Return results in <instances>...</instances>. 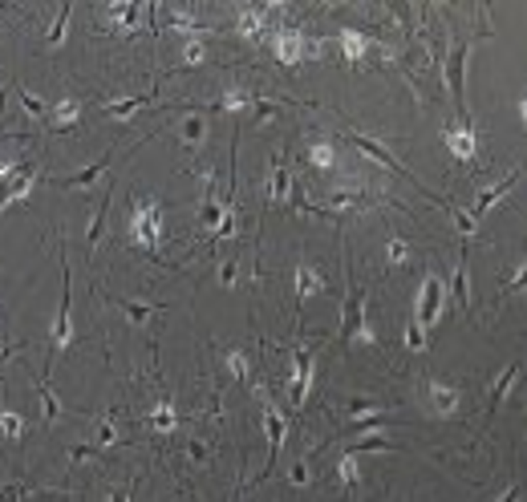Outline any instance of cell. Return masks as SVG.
I'll return each instance as SVG.
<instances>
[{"label": "cell", "instance_id": "15", "mask_svg": "<svg viewBox=\"0 0 527 502\" xmlns=\"http://www.w3.org/2000/svg\"><path fill=\"white\" fill-rule=\"evenodd\" d=\"M106 211H110V195L98 203V211H94V219H89V235H86V243H89V251L98 247V239H101V227H106Z\"/></svg>", "mask_w": 527, "mask_h": 502}, {"label": "cell", "instance_id": "8", "mask_svg": "<svg viewBox=\"0 0 527 502\" xmlns=\"http://www.w3.org/2000/svg\"><path fill=\"white\" fill-rule=\"evenodd\" d=\"M325 292V276H321V267L316 264H300L296 267V304H304L309 296Z\"/></svg>", "mask_w": 527, "mask_h": 502}, {"label": "cell", "instance_id": "2", "mask_svg": "<svg viewBox=\"0 0 527 502\" xmlns=\"http://www.w3.org/2000/svg\"><path fill=\"white\" fill-rule=\"evenodd\" d=\"M442 279L434 276V272H426L422 276V284H418V308H414V320L422 324V328H430L434 324V316H438V304H442Z\"/></svg>", "mask_w": 527, "mask_h": 502}, {"label": "cell", "instance_id": "13", "mask_svg": "<svg viewBox=\"0 0 527 502\" xmlns=\"http://www.w3.org/2000/svg\"><path fill=\"white\" fill-rule=\"evenodd\" d=\"M106 167H110V154H106V158H98L94 167H86V170H77V174H70V179H53V186H89V182L98 179Z\"/></svg>", "mask_w": 527, "mask_h": 502}, {"label": "cell", "instance_id": "23", "mask_svg": "<svg viewBox=\"0 0 527 502\" xmlns=\"http://www.w3.org/2000/svg\"><path fill=\"white\" fill-rule=\"evenodd\" d=\"M155 425L158 430H174V409L171 405H158L155 409Z\"/></svg>", "mask_w": 527, "mask_h": 502}, {"label": "cell", "instance_id": "12", "mask_svg": "<svg viewBox=\"0 0 527 502\" xmlns=\"http://www.w3.org/2000/svg\"><path fill=\"white\" fill-rule=\"evenodd\" d=\"M515 376H519V361H511V364H507V369H503V376H499V381H495V389H491V405H487V413H491V418H495V409H499V405H503V397H507V389H511V385H515Z\"/></svg>", "mask_w": 527, "mask_h": 502}, {"label": "cell", "instance_id": "10", "mask_svg": "<svg viewBox=\"0 0 527 502\" xmlns=\"http://www.w3.org/2000/svg\"><path fill=\"white\" fill-rule=\"evenodd\" d=\"M110 304L122 308L130 324H146L155 312H162V308H167V304H143V300H118V296H110Z\"/></svg>", "mask_w": 527, "mask_h": 502}, {"label": "cell", "instance_id": "24", "mask_svg": "<svg viewBox=\"0 0 527 502\" xmlns=\"http://www.w3.org/2000/svg\"><path fill=\"white\" fill-rule=\"evenodd\" d=\"M341 478H345V486H357V462H353V454H345V458H341Z\"/></svg>", "mask_w": 527, "mask_h": 502}, {"label": "cell", "instance_id": "19", "mask_svg": "<svg viewBox=\"0 0 527 502\" xmlns=\"http://www.w3.org/2000/svg\"><path fill=\"white\" fill-rule=\"evenodd\" d=\"M341 45H345V53L353 57V61L365 53V45H361V37H357V28H345V33H341Z\"/></svg>", "mask_w": 527, "mask_h": 502}, {"label": "cell", "instance_id": "29", "mask_svg": "<svg viewBox=\"0 0 527 502\" xmlns=\"http://www.w3.org/2000/svg\"><path fill=\"white\" fill-rule=\"evenodd\" d=\"M292 482H300V486L309 482V466H304V462H296V466H292Z\"/></svg>", "mask_w": 527, "mask_h": 502}, {"label": "cell", "instance_id": "9", "mask_svg": "<svg viewBox=\"0 0 527 502\" xmlns=\"http://www.w3.org/2000/svg\"><path fill=\"white\" fill-rule=\"evenodd\" d=\"M515 182H519V170H511V174H507V179H503V182H495V186H487L483 195L475 199V211H470V215H475V223H479V219H483V215H487V207H491L495 199H503V195H507V191H511Z\"/></svg>", "mask_w": 527, "mask_h": 502}, {"label": "cell", "instance_id": "27", "mask_svg": "<svg viewBox=\"0 0 527 502\" xmlns=\"http://www.w3.org/2000/svg\"><path fill=\"white\" fill-rule=\"evenodd\" d=\"M228 369L235 376H248V361H243V352H228Z\"/></svg>", "mask_w": 527, "mask_h": 502}, {"label": "cell", "instance_id": "32", "mask_svg": "<svg viewBox=\"0 0 527 502\" xmlns=\"http://www.w3.org/2000/svg\"><path fill=\"white\" fill-rule=\"evenodd\" d=\"M519 113H523V122H527V94H523V101H519Z\"/></svg>", "mask_w": 527, "mask_h": 502}, {"label": "cell", "instance_id": "18", "mask_svg": "<svg viewBox=\"0 0 527 502\" xmlns=\"http://www.w3.org/2000/svg\"><path fill=\"white\" fill-rule=\"evenodd\" d=\"M450 150H455L458 158H470L475 142H470V134H467V130H462V134H455V126H450Z\"/></svg>", "mask_w": 527, "mask_h": 502}, {"label": "cell", "instance_id": "17", "mask_svg": "<svg viewBox=\"0 0 527 502\" xmlns=\"http://www.w3.org/2000/svg\"><path fill=\"white\" fill-rule=\"evenodd\" d=\"M385 255H389V267H406L410 264V243H406V239H389V243H385Z\"/></svg>", "mask_w": 527, "mask_h": 502}, {"label": "cell", "instance_id": "6", "mask_svg": "<svg viewBox=\"0 0 527 502\" xmlns=\"http://www.w3.org/2000/svg\"><path fill=\"white\" fill-rule=\"evenodd\" d=\"M309 385H313V352H300L296 357V373H292V381H288V389H292V405H304V397H309Z\"/></svg>", "mask_w": 527, "mask_h": 502}, {"label": "cell", "instance_id": "21", "mask_svg": "<svg viewBox=\"0 0 527 502\" xmlns=\"http://www.w3.org/2000/svg\"><path fill=\"white\" fill-rule=\"evenodd\" d=\"M70 9H73V4H65V9L57 13V21H53V33H49V45H57L61 37H65V21H70Z\"/></svg>", "mask_w": 527, "mask_h": 502}, {"label": "cell", "instance_id": "33", "mask_svg": "<svg viewBox=\"0 0 527 502\" xmlns=\"http://www.w3.org/2000/svg\"><path fill=\"white\" fill-rule=\"evenodd\" d=\"M114 502H126V494H118V498H114Z\"/></svg>", "mask_w": 527, "mask_h": 502}, {"label": "cell", "instance_id": "5", "mask_svg": "<svg viewBox=\"0 0 527 502\" xmlns=\"http://www.w3.org/2000/svg\"><path fill=\"white\" fill-rule=\"evenodd\" d=\"M264 413H268V430H272V450H268V470H272V462H276V454L284 450V437H288V418L280 413V405L272 401H264Z\"/></svg>", "mask_w": 527, "mask_h": 502}, {"label": "cell", "instance_id": "31", "mask_svg": "<svg viewBox=\"0 0 527 502\" xmlns=\"http://www.w3.org/2000/svg\"><path fill=\"white\" fill-rule=\"evenodd\" d=\"M499 502H519V486H507V494H503Z\"/></svg>", "mask_w": 527, "mask_h": 502}, {"label": "cell", "instance_id": "28", "mask_svg": "<svg viewBox=\"0 0 527 502\" xmlns=\"http://www.w3.org/2000/svg\"><path fill=\"white\" fill-rule=\"evenodd\" d=\"M4 433H21V418H16V413H4Z\"/></svg>", "mask_w": 527, "mask_h": 502}, {"label": "cell", "instance_id": "7", "mask_svg": "<svg viewBox=\"0 0 527 502\" xmlns=\"http://www.w3.org/2000/svg\"><path fill=\"white\" fill-rule=\"evenodd\" d=\"M70 264H65V247H61V308H57V324H53V336H57V345L65 340L70 333Z\"/></svg>", "mask_w": 527, "mask_h": 502}, {"label": "cell", "instance_id": "11", "mask_svg": "<svg viewBox=\"0 0 527 502\" xmlns=\"http://www.w3.org/2000/svg\"><path fill=\"white\" fill-rule=\"evenodd\" d=\"M426 389H430V401H434V413H438V418L455 413L458 397H455V389H450V385H442V381H430Z\"/></svg>", "mask_w": 527, "mask_h": 502}, {"label": "cell", "instance_id": "22", "mask_svg": "<svg viewBox=\"0 0 527 502\" xmlns=\"http://www.w3.org/2000/svg\"><path fill=\"white\" fill-rule=\"evenodd\" d=\"M503 292H507V296H515V292H527V264L519 267V272H515L511 279H507V288H503Z\"/></svg>", "mask_w": 527, "mask_h": 502}, {"label": "cell", "instance_id": "4", "mask_svg": "<svg viewBox=\"0 0 527 502\" xmlns=\"http://www.w3.org/2000/svg\"><path fill=\"white\" fill-rule=\"evenodd\" d=\"M450 308H455V312H467L470 308V255H467V243H462V255H458V267H455V284H450Z\"/></svg>", "mask_w": 527, "mask_h": 502}, {"label": "cell", "instance_id": "30", "mask_svg": "<svg viewBox=\"0 0 527 502\" xmlns=\"http://www.w3.org/2000/svg\"><path fill=\"white\" fill-rule=\"evenodd\" d=\"M187 61H191V65L203 61V45H187Z\"/></svg>", "mask_w": 527, "mask_h": 502}, {"label": "cell", "instance_id": "16", "mask_svg": "<svg viewBox=\"0 0 527 502\" xmlns=\"http://www.w3.org/2000/svg\"><path fill=\"white\" fill-rule=\"evenodd\" d=\"M288 182H292L288 167H284V162H276V167H272V191H268V199H284L288 195Z\"/></svg>", "mask_w": 527, "mask_h": 502}, {"label": "cell", "instance_id": "26", "mask_svg": "<svg viewBox=\"0 0 527 502\" xmlns=\"http://www.w3.org/2000/svg\"><path fill=\"white\" fill-rule=\"evenodd\" d=\"M406 345H410V349H422V345H426V336H422V324H418V320L410 324V333H406Z\"/></svg>", "mask_w": 527, "mask_h": 502}, {"label": "cell", "instance_id": "1", "mask_svg": "<svg viewBox=\"0 0 527 502\" xmlns=\"http://www.w3.org/2000/svg\"><path fill=\"white\" fill-rule=\"evenodd\" d=\"M467 57H470V37H462V41L450 45V57H446V65H442V73H446V89H450V101L458 106L462 122H470V110H467Z\"/></svg>", "mask_w": 527, "mask_h": 502}, {"label": "cell", "instance_id": "25", "mask_svg": "<svg viewBox=\"0 0 527 502\" xmlns=\"http://www.w3.org/2000/svg\"><path fill=\"white\" fill-rule=\"evenodd\" d=\"M235 279H240V267H235V260H228V264L219 267V284H223V288H231Z\"/></svg>", "mask_w": 527, "mask_h": 502}, {"label": "cell", "instance_id": "3", "mask_svg": "<svg viewBox=\"0 0 527 502\" xmlns=\"http://www.w3.org/2000/svg\"><path fill=\"white\" fill-rule=\"evenodd\" d=\"M345 284H349V292H345V312H341V345H349L361 328H365V316H361V296L353 288V276H349V264H345Z\"/></svg>", "mask_w": 527, "mask_h": 502}, {"label": "cell", "instance_id": "14", "mask_svg": "<svg viewBox=\"0 0 527 502\" xmlns=\"http://www.w3.org/2000/svg\"><path fill=\"white\" fill-rule=\"evenodd\" d=\"M33 385H37V393H41V401H45V421H61L65 405H61L57 397H53V389H49L45 381H37V376H33Z\"/></svg>", "mask_w": 527, "mask_h": 502}, {"label": "cell", "instance_id": "20", "mask_svg": "<svg viewBox=\"0 0 527 502\" xmlns=\"http://www.w3.org/2000/svg\"><path fill=\"white\" fill-rule=\"evenodd\" d=\"M309 158H313V167H321V170H328L333 162H337V158H333V150H328L325 142H316L313 150H309Z\"/></svg>", "mask_w": 527, "mask_h": 502}]
</instances>
